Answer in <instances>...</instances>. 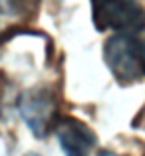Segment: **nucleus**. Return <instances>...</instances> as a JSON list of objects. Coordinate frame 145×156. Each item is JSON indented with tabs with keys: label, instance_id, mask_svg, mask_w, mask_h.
Wrapping results in <instances>:
<instances>
[{
	"label": "nucleus",
	"instance_id": "obj_6",
	"mask_svg": "<svg viewBox=\"0 0 145 156\" xmlns=\"http://www.w3.org/2000/svg\"><path fill=\"white\" fill-rule=\"evenodd\" d=\"M97 156H121V154H115V152H109V150H100Z\"/></svg>",
	"mask_w": 145,
	"mask_h": 156
},
{
	"label": "nucleus",
	"instance_id": "obj_7",
	"mask_svg": "<svg viewBox=\"0 0 145 156\" xmlns=\"http://www.w3.org/2000/svg\"><path fill=\"white\" fill-rule=\"evenodd\" d=\"M28 156H38V154H28Z\"/></svg>",
	"mask_w": 145,
	"mask_h": 156
},
{
	"label": "nucleus",
	"instance_id": "obj_5",
	"mask_svg": "<svg viewBox=\"0 0 145 156\" xmlns=\"http://www.w3.org/2000/svg\"><path fill=\"white\" fill-rule=\"evenodd\" d=\"M38 14V0H0V34L26 26Z\"/></svg>",
	"mask_w": 145,
	"mask_h": 156
},
{
	"label": "nucleus",
	"instance_id": "obj_3",
	"mask_svg": "<svg viewBox=\"0 0 145 156\" xmlns=\"http://www.w3.org/2000/svg\"><path fill=\"white\" fill-rule=\"evenodd\" d=\"M18 110L32 132L44 138L58 122V98L48 86L30 88L20 96Z\"/></svg>",
	"mask_w": 145,
	"mask_h": 156
},
{
	"label": "nucleus",
	"instance_id": "obj_2",
	"mask_svg": "<svg viewBox=\"0 0 145 156\" xmlns=\"http://www.w3.org/2000/svg\"><path fill=\"white\" fill-rule=\"evenodd\" d=\"M91 18L100 32L137 34L145 28V10L137 0H91Z\"/></svg>",
	"mask_w": 145,
	"mask_h": 156
},
{
	"label": "nucleus",
	"instance_id": "obj_4",
	"mask_svg": "<svg viewBox=\"0 0 145 156\" xmlns=\"http://www.w3.org/2000/svg\"><path fill=\"white\" fill-rule=\"evenodd\" d=\"M54 128L66 156H91L97 138L87 124L74 116H64L58 118Z\"/></svg>",
	"mask_w": 145,
	"mask_h": 156
},
{
	"label": "nucleus",
	"instance_id": "obj_8",
	"mask_svg": "<svg viewBox=\"0 0 145 156\" xmlns=\"http://www.w3.org/2000/svg\"><path fill=\"white\" fill-rule=\"evenodd\" d=\"M143 48H145V46H143Z\"/></svg>",
	"mask_w": 145,
	"mask_h": 156
},
{
	"label": "nucleus",
	"instance_id": "obj_1",
	"mask_svg": "<svg viewBox=\"0 0 145 156\" xmlns=\"http://www.w3.org/2000/svg\"><path fill=\"white\" fill-rule=\"evenodd\" d=\"M104 60L119 84H135L145 76V48L135 34H114L104 44Z\"/></svg>",
	"mask_w": 145,
	"mask_h": 156
}]
</instances>
